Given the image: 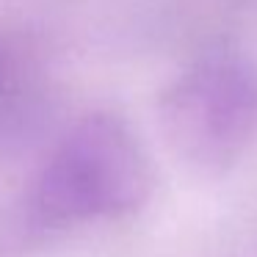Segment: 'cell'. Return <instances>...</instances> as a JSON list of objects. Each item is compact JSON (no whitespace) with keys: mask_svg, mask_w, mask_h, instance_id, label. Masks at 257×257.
Wrapping results in <instances>:
<instances>
[{"mask_svg":"<svg viewBox=\"0 0 257 257\" xmlns=\"http://www.w3.org/2000/svg\"><path fill=\"white\" fill-rule=\"evenodd\" d=\"M152 191V169L136 133L111 113L86 116L42 166L34 207L47 224L108 221L136 213Z\"/></svg>","mask_w":257,"mask_h":257,"instance_id":"1","label":"cell"},{"mask_svg":"<svg viewBox=\"0 0 257 257\" xmlns=\"http://www.w3.org/2000/svg\"><path fill=\"white\" fill-rule=\"evenodd\" d=\"M161 124L188 166L227 172L257 136V67L235 50L205 53L166 89Z\"/></svg>","mask_w":257,"mask_h":257,"instance_id":"2","label":"cell"}]
</instances>
